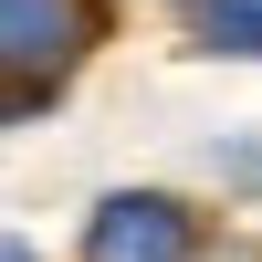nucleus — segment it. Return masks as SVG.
<instances>
[{"mask_svg":"<svg viewBox=\"0 0 262 262\" xmlns=\"http://www.w3.org/2000/svg\"><path fill=\"white\" fill-rule=\"evenodd\" d=\"M84 262H189V210L158 189H116L84 231Z\"/></svg>","mask_w":262,"mask_h":262,"instance_id":"obj_2","label":"nucleus"},{"mask_svg":"<svg viewBox=\"0 0 262 262\" xmlns=\"http://www.w3.org/2000/svg\"><path fill=\"white\" fill-rule=\"evenodd\" d=\"M105 32L95 0H0V63H11V116H32L63 74L84 63V42Z\"/></svg>","mask_w":262,"mask_h":262,"instance_id":"obj_1","label":"nucleus"},{"mask_svg":"<svg viewBox=\"0 0 262 262\" xmlns=\"http://www.w3.org/2000/svg\"><path fill=\"white\" fill-rule=\"evenodd\" d=\"M189 32L210 53H252L262 63V0H189Z\"/></svg>","mask_w":262,"mask_h":262,"instance_id":"obj_3","label":"nucleus"}]
</instances>
